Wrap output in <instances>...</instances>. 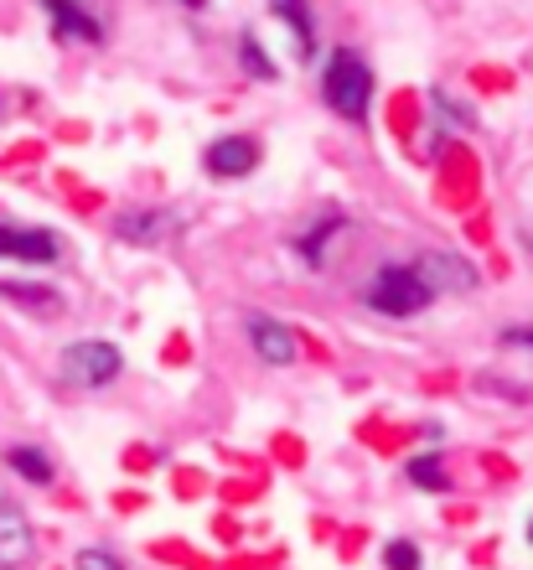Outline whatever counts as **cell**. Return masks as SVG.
Returning a JSON list of instances; mask_svg holds the SVG:
<instances>
[{"instance_id":"obj_7","label":"cell","mask_w":533,"mask_h":570,"mask_svg":"<svg viewBox=\"0 0 533 570\" xmlns=\"http://www.w3.org/2000/svg\"><path fill=\"white\" fill-rule=\"evenodd\" d=\"M415 271L435 296H441V291H476V285H482V275H476L472 259L445 255V249H425V255L415 259Z\"/></svg>"},{"instance_id":"obj_22","label":"cell","mask_w":533,"mask_h":570,"mask_svg":"<svg viewBox=\"0 0 533 570\" xmlns=\"http://www.w3.org/2000/svg\"><path fill=\"white\" fill-rule=\"evenodd\" d=\"M181 6H193V11H203V6H208V0H181Z\"/></svg>"},{"instance_id":"obj_15","label":"cell","mask_w":533,"mask_h":570,"mask_svg":"<svg viewBox=\"0 0 533 570\" xmlns=\"http://www.w3.org/2000/svg\"><path fill=\"white\" fill-rule=\"evenodd\" d=\"M404 478L415 482L420 493H451V472H445L441 451H420V456H409V466H404Z\"/></svg>"},{"instance_id":"obj_11","label":"cell","mask_w":533,"mask_h":570,"mask_svg":"<svg viewBox=\"0 0 533 570\" xmlns=\"http://www.w3.org/2000/svg\"><path fill=\"white\" fill-rule=\"evenodd\" d=\"M342 228H347V218H342L337 208L316 213V224H312V228H300V234H296V255L306 259V265H326V249L337 244Z\"/></svg>"},{"instance_id":"obj_4","label":"cell","mask_w":533,"mask_h":570,"mask_svg":"<svg viewBox=\"0 0 533 570\" xmlns=\"http://www.w3.org/2000/svg\"><path fill=\"white\" fill-rule=\"evenodd\" d=\"M31 560H37V529L21 503L0 498V570H27Z\"/></svg>"},{"instance_id":"obj_3","label":"cell","mask_w":533,"mask_h":570,"mask_svg":"<svg viewBox=\"0 0 533 570\" xmlns=\"http://www.w3.org/2000/svg\"><path fill=\"white\" fill-rule=\"evenodd\" d=\"M125 374V353L115 343H99V337H83V343H68L58 358V379L73 384V390H105Z\"/></svg>"},{"instance_id":"obj_2","label":"cell","mask_w":533,"mask_h":570,"mask_svg":"<svg viewBox=\"0 0 533 570\" xmlns=\"http://www.w3.org/2000/svg\"><path fill=\"white\" fill-rule=\"evenodd\" d=\"M430 301H435V291L420 281L415 265H384L368 281V291H363V306L384 316H415V312H425Z\"/></svg>"},{"instance_id":"obj_1","label":"cell","mask_w":533,"mask_h":570,"mask_svg":"<svg viewBox=\"0 0 533 570\" xmlns=\"http://www.w3.org/2000/svg\"><path fill=\"white\" fill-rule=\"evenodd\" d=\"M322 99L337 109L342 120H368V99H373V73L357 52H332L326 58V78H322Z\"/></svg>"},{"instance_id":"obj_16","label":"cell","mask_w":533,"mask_h":570,"mask_svg":"<svg viewBox=\"0 0 533 570\" xmlns=\"http://www.w3.org/2000/svg\"><path fill=\"white\" fill-rule=\"evenodd\" d=\"M430 105L441 109L445 125H456V130H472V125H476V109H472V105H461V99H451L445 89H430Z\"/></svg>"},{"instance_id":"obj_9","label":"cell","mask_w":533,"mask_h":570,"mask_svg":"<svg viewBox=\"0 0 533 570\" xmlns=\"http://www.w3.org/2000/svg\"><path fill=\"white\" fill-rule=\"evenodd\" d=\"M203 166H208L213 177H249L254 166H259V146L249 136H223L203 150Z\"/></svg>"},{"instance_id":"obj_17","label":"cell","mask_w":533,"mask_h":570,"mask_svg":"<svg viewBox=\"0 0 533 570\" xmlns=\"http://www.w3.org/2000/svg\"><path fill=\"white\" fill-rule=\"evenodd\" d=\"M425 566V556H420L415 540H388L384 544V570H420Z\"/></svg>"},{"instance_id":"obj_23","label":"cell","mask_w":533,"mask_h":570,"mask_svg":"<svg viewBox=\"0 0 533 570\" xmlns=\"http://www.w3.org/2000/svg\"><path fill=\"white\" fill-rule=\"evenodd\" d=\"M529 544H533V519H529Z\"/></svg>"},{"instance_id":"obj_18","label":"cell","mask_w":533,"mask_h":570,"mask_svg":"<svg viewBox=\"0 0 533 570\" xmlns=\"http://www.w3.org/2000/svg\"><path fill=\"white\" fill-rule=\"evenodd\" d=\"M238 62H244V68H249L254 78H265V83L275 78V62L265 58V47L254 42V37H244V42H238Z\"/></svg>"},{"instance_id":"obj_10","label":"cell","mask_w":533,"mask_h":570,"mask_svg":"<svg viewBox=\"0 0 533 570\" xmlns=\"http://www.w3.org/2000/svg\"><path fill=\"white\" fill-rule=\"evenodd\" d=\"M42 11L47 21H52V31H58L62 42H99V21H93L78 0H42Z\"/></svg>"},{"instance_id":"obj_14","label":"cell","mask_w":533,"mask_h":570,"mask_svg":"<svg viewBox=\"0 0 533 570\" xmlns=\"http://www.w3.org/2000/svg\"><path fill=\"white\" fill-rule=\"evenodd\" d=\"M0 296L16 301V306H27V312H37V316H58L62 312L58 291H42V285H31V281H0Z\"/></svg>"},{"instance_id":"obj_6","label":"cell","mask_w":533,"mask_h":570,"mask_svg":"<svg viewBox=\"0 0 533 570\" xmlns=\"http://www.w3.org/2000/svg\"><path fill=\"white\" fill-rule=\"evenodd\" d=\"M249 343L254 353L269 363V368H290V363L300 358V337L296 327H285L280 316H265V312H254L249 316Z\"/></svg>"},{"instance_id":"obj_5","label":"cell","mask_w":533,"mask_h":570,"mask_svg":"<svg viewBox=\"0 0 533 570\" xmlns=\"http://www.w3.org/2000/svg\"><path fill=\"white\" fill-rule=\"evenodd\" d=\"M0 259H21V265H58L62 239L52 228H16L0 224Z\"/></svg>"},{"instance_id":"obj_19","label":"cell","mask_w":533,"mask_h":570,"mask_svg":"<svg viewBox=\"0 0 533 570\" xmlns=\"http://www.w3.org/2000/svg\"><path fill=\"white\" fill-rule=\"evenodd\" d=\"M73 570H125V560H119L115 550L89 544V550H78V556H73Z\"/></svg>"},{"instance_id":"obj_8","label":"cell","mask_w":533,"mask_h":570,"mask_svg":"<svg viewBox=\"0 0 533 570\" xmlns=\"http://www.w3.org/2000/svg\"><path fill=\"white\" fill-rule=\"evenodd\" d=\"M181 228V213L171 208H135V213H119L115 218V239L119 244H161L166 234H177Z\"/></svg>"},{"instance_id":"obj_12","label":"cell","mask_w":533,"mask_h":570,"mask_svg":"<svg viewBox=\"0 0 533 570\" xmlns=\"http://www.w3.org/2000/svg\"><path fill=\"white\" fill-rule=\"evenodd\" d=\"M269 11L280 16L290 27V42H296V58H312L316 52V21H312V6L306 0H269Z\"/></svg>"},{"instance_id":"obj_21","label":"cell","mask_w":533,"mask_h":570,"mask_svg":"<svg viewBox=\"0 0 533 570\" xmlns=\"http://www.w3.org/2000/svg\"><path fill=\"white\" fill-rule=\"evenodd\" d=\"M476 390L503 394V400H529V390H523V384H507V379H492V374H482V379H476Z\"/></svg>"},{"instance_id":"obj_13","label":"cell","mask_w":533,"mask_h":570,"mask_svg":"<svg viewBox=\"0 0 533 570\" xmlns=\"http://www.w3.org/2000/svg\"><path fill=\"white\" fill-rule=\"evenodd\" d=\"M6 466H11L16 478H27L31 488H47V482L58 478V466H52V456L42 446H6Z\"/></svg>"},{"instance_id":"obj_20","label":"cell","mask_w":533,"mask_h":570,"mask_svg":"<svg viewBox=\"0 0 533 570\" xmlns=\"http://www.w3.org/2000/svg\"><path fill=\"white\" fill-rule=\"evenodd\" d=\"M497 343H503L507 353H523V358H533V327H507Z\"/></svg>"}]
</instances>
